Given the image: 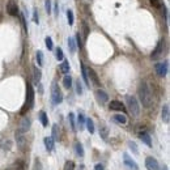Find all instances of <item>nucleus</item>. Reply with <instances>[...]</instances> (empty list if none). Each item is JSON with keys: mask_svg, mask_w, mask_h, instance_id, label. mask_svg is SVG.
I'll return each instance as SVG.
<instances>
[{"mask_svg": "<svg viewBox=\"0 0 170 170\" xmlns=\"http://www.w3.org/2000/svg\"><path fill=\"white\" fill-rule=\"evenodd\" d=\"M162 48H164V39H161L160 42L157 43V47H156V50L152 52V59H157L158 56L162 54Z\"/></svg>", "mask_w": 170, "mask_h": 170, "instance_id": "ddd939ff", "label": "nucleus"}, {"mask_svg": "<svg viewBox=\"0 0 170 170\" xmlns=\"http://www.w3.org/2000/svg\"><path fill=\"white\" fill-rule=\"evenodd\" d=\"M59 138H60V134H59V126L58 124H54L52 126V139H54V141H58L59 140Z\"/></svg>", "mask_w": 170, "mask_h": 170, "instance_id": "a878e982", "label": "nucleus"}, {"mask_svg": "<svg viewBox=\"0 0 170 170\" xmlns=\"http://www.w3.org/2000/svg\"><path fill=\"white\" fill-rule=\"evenodd\" d=\"M16 139H17V144L20 145V148H24V145H25V136H24V134L21 132V131H17V132H16Z\"/></svg>", "mask_w": 170, "mask_h": 170, "instance_id": "f3484780", "label": "nucleus"}, {"mask_svg": "<svg viewBox=\"0 0 170 170\" xmlns=\"http://www.w3.org/2000/svg\"><path fill=\"white\" fill-rule=\"evenodd\" d=\"M75 86H76V93L77 94H83V85H81V83H80V80H76L75 81Z\"/></svg>", "mask_w": 170, "mask_h": 170, "instance_id": "2f4dec72", "label": "nucleus"}, {"mask_svg": "<svg viewBox=\"0 0 170 170\" xmlns=\"http://www.w3.org/2000/svg\"><path fill=\"white\" fill-rule=\"evenodd\" d=\"M33 21H34L35 24H39V17H38V9L37 8L33 9Z\"/></svg>", "mask_w": 170, "mask_h": 170, "instance_id": "4c0bfd02", "label": "nucleus"}, {"mask_svg": "<svg viewBox=\"0 0 170 170\" xmlns=\"http://www.w3.org/2000/svg\"><path fill=\"white\" fill-rule=\"evenodd\" d=\"M126 102H127V107H128V111L132 117H138L140 114V106H139V102L138 100L134 97V96H127L126 97Z\"/></svg>", "mask_w": 170, "mask_h": 170, "instance_id": "f03ea898", "label": "nucleus"}, {"mask_svg": "<svg viewBox=\"0 0 170 170\" xmlns=\"http://www.w3.org/2000/svg\"><path fill=\"white\" fill-rule=\"evenodd\" d=\"M29 128H30V119H29V118H24L23 120H21V123H20L19 131H21L23 134H25Z\"/></svg>", "mask_w": 170, "mask_h": 170, "instance_id": "f8f14e48", "label": "nucleus"}, {"mask_svg": "<svg viewBox=\"0 0 170 170\" xmlns=\"http://www.w3.org/2000/svg\"><path fill=\"white\" fill-rule=\"evenodd\" d=\"M128 147H130L131 149L134 151V153H136V155H138V153H139V151H138V147H136V144H135L134 141H130V143H128Z\"/></svg>", "mask_w": 170, "mask_h": 170, "instance_id": "37998d69", "label": "nucleus"}, {"mask_svg": "<svg viewBox=\"0 0 170 170\" xmlns=\"http://www.w3.org/2000/svg\"><path fill=\"white\" fill-rule=\"evenodd\" d=\"M33 105H34V90H33L31 84L28 83V84H26V103H25L24 110L21 111V114H24L26 109L30 110V109L33 107Z\"/></svg>", "mask_w": 170, "mask_h": 170, "instance_id": "7ed1b4c3", "label": "nucleus"}, {"mask_svg": "<svg viewBox=\"0 0 170 170\" xmlns=\"http://www.w3.org/2000/svg\"><path fill=\"white\" fill-rule=\"evenodd\" d=\"M165 170H168V168H166V166H165Z\"/></svg>", "mask_w": 170, "mask_h": 170, "instance_id": "de8ad7c7", "label": "nucleus"}, {"mask_svg": "<svg viewBox=\"0 0 170 170\" xmlns=\"http://www.w3.org/2000/svg\"><path fill=\"white\" fill-rule=\"evenodd\" d=\"M86 73H88V76L90 77V81H92L93 85L100 86L101 81H100V79H98V76H97V73H96L94 69H93V68H88V69H86Z\"/></svg>", "mask_w": 170, "mask_h": 170, "instance_id": "1a4fd4ad", "label": "nucleus"}, {"mask_svg": "<svg viewBox=\"0 0 170 170\" xmlns=\"http://www.w3.org/2000/svg\"><path fill=\"white\" fill-rule=\"evenodd\" d=\"M68 120H69V124H71V128H72V131H76V122H75L73 113H69L68 114Z\"/></svg>", "mask_w": 170, "mask_h": 170, "instance_id": "7c9ffc66", "label": "nucleus"}, {"mask_svg": "<svg viewBox=\"0 0 170 170\" xmlns=\"http://www.w3.org/2000/svg\"><path fill=\"white\" fill-rule=\"evenodd\" d=\"M149 4L152 5L153 8H156V9H161L164 7V2H162V0H149Z\"/></svg>", "mask_w": 170, "mask_h": 170, "instance_id": "5701e85b", "label": "nucleus"}, {"mask_svg": "<svg viewBox=\"0 0 170 170\" xmlns=\"http://www.w3.org/2000/svg\"><path fill=\"white\" fill-rule=\"evenodd\" d=\"M51 101L54 105H59L63 101V94L59 89V85L56 83H52L51 85Z\"/></svg>", "mask_w": 170, "mask_h": 170, "instance_id": "20e7f679", "label": "nucleus"}, {"mask_svg": "<svg viewBox=\"0 0 170 170\" xmlns=\"http://www.w3.org/2000/svg\"><path fill=\"white\" fill-rule=\"evenodd\" d=\"M85 117H84V114L83 113H80L79 114V117H77V123H79V127L80 130H83L84 128V126H85Z\"/></svg>", "mask_w": 170, "mask_h": 170, "instance_id": "c756f323", "label": "nucleus"}, {"mask_svg": "<svg viewBox=\"0 0 170 170\" xmlns=\"http://www.w3.org/2000/svg\"><path fill=\"white\" fill-rule=\"evenodd\" d=\"M85 126H86V128L90 134H94V123H93V120L90 118L85 119Z\"/></svg>", "mask_w": 170, "mask_h": 170, "instance_id": "4be33fe9", "label": "nucleus"}, {"mask_svg": "<svg viewBox=\"0 0 170 170\" xmlns=\"http://www.w3.org/2000/svg\"><path fill=\"white\" fill-rule=\"evenodd\" d=\"M139 98L144 107H151L153 103V94L149 85L147 83H141L139 86Z\"/></svg>", "mask_w": 170, "mask_h": 170, "instance_id": "f257e3e1", "label": "nucleus"}, {"mask_svg": "<svg viewBox=\"0 0 170 170\" xmlns=\"http://www.w3.org/2000/svg\"><path fill=\"white\" fill-rule=\"evenodd\" d=\"M37 63L39 67L43 65V52L42 51H37Z\"/></svg>", "mask_w": 170, "mask_h": 170, "instance_id": "473e14b6", "label": "nucleus"}, {"mask_svg": "<svg viewBox=\"0 0 170 170\" xmlns=\"http://www.w3.org/2000/svg\"><path fill=\"white\" fill-rule=\"evenodd\" d=\"M75 151H76V155L80 156V157H84V148L80 143H76L75 144Z\"/></svg>", "mask_w": 170, "mask_h": 170, "instance_id": "bb28decb", "label": "nucleus"}, {"mask_svg": "<svg viewBox=\"0 0 170 170\" xmlns=\"http://www.w3.org/2000/svg\"><path fill=\"white\" fill-rule=\"evenodd\" d=\"M60 72H62V73H65V75L69 72V63L67 62V60H64V62L60 64Z\"/></svg>", "mask_w": 170, "mask_h": 170, "instance_id": "cd10ccee", "label": "nucleus"}, {"mask_svg": "<svg viewBox=\"0 0 170 170\" xmlns=\"http://www.w3.org/2000/svg\"><path fill=\"white\" fill-rule=\"evenodd\" d=\"M39 119H41V123L43 127H47L48 126V119H47V115L45 111H39Z\"/></svg>", "mask_w": 170, "mask_h": 170, "instance_id": "393cba45", "label": "nucleus"}, {"mask_svg": "<svg viewBox=\"0 0 170 170\" xmlns=\"http://www.w3.org/2000/svg\"><path fill=\"white\" fill-rule=\"evenodd\" d=\"M94 170H105V168H103V165H101V164H97L94 166Z\"/></svg>", "mask_w": 170, "mask_h": 170, "instance_id": "a18cd8bd", "label": "nucleus"}, {"mask_svg": "<svg viewBox=\"0 0 170 170\" xmlns=\"http://www.w3.org/2000/svg\"><path fill=\"white\" fill-rule=\"evenodd\" d=\"M63 85L65 89H69L71 86H72V77H71L69 75H65L64 79H63Z\"/></svg>", "mask_w": 170, "mask_h": 170, "instance_id": "412c9836", "label": "nucleus"}, {"mask_svg": "<svg viewBox=\"0 0 170 170\" xmlns=\"http://www.w3.org/2000/svg\"><path fill=\"white\" fill-rule=\"evenodd\" d=\"M56 4H58V3H56ZM56 4H55V13L58 15V5H56Z\"/></svg>", "mask_w": 170, "mask_h": 170, "instance_id": "49530a36", "label": "nucleus"}, {"mask_svg": "<svg viewBox=\"0 0 170 170\" xmlns=\"http://www.w3.org/2000/svg\"><path fill=\"white\" fill-rule=\"evenodd\" d=\"M76 42L73 38H68V48H69V52L71 54H75L76 52Z\"/></svg>", "mask_w": 170, "mask_h": 170, "instance_id": "b1692460", "label": "nucleus"}, {"mask_svg": "<svg viewBox=\"0 0 170 170\" xmlns=\"http://www.w3.org/2000/svg\"><path fill=\"white\" fill-rule=\"evenodd\" d=\"M107 134H109V130H107L106 127H101V128H100V135L102 136L103 139L107 138Z\"/></svg>", "mask_w": 170, "mask_h": 170, "instance_id": "ea45409f", "label": "nucleus"}, {"mask_svg": "<svg viewBox=\"0 0 170 170\" xmlns=\"http://www.w3.org/2000/svg\"><path fill=\"white\" fill-rule=\"evenodd\" d=\"M33 170H43V169H42V165H41V161L38 160V158L34 161V168H33Z\"/></svg>", "mask_w": 170, "mask_h": 170, "instance_id": "79ce46f5", "label": "nucleus"}, {"mask_svg": "<svg viewBox=\"0 0 170 170\" xmlns=\"http://www.w3.org/2000/svg\"><path fill=\"white\" fill-rule=\"evenodd\" d=\"M63 170H75V162L73 161H67Z\"/></svg>", "mask_w": 170, "mask_h": 170, "instance_id": "f704fd0d", "label": "nucleus"}, {"mask_svg": "<svg viewBox=\"0 0 170 170\" xmlns=\"http://www.w3.org/2000/svg\"><path fill=\"white\" fill-rule=\"evenodd\" d=\"M113 119L115 120V122L120 123V124H126V123H127V118H126L124 115H122V114H115L114 117H113Z\"/></svg>", "mask_w": 170, "mask_h": 170, "instance_id": "aec40b11", "label": "nucleus"}, {"mask_svg": "<svg viewBox=\"0 0 170 170\" xmlns=\"http://www.w3.org/2000/svg\"><path fill=\"white\" fill-rule=\"evenodd\" d=\"M45 42H46V47L48 48V50H52V48H54V43H52L51 37H46Z\"/></svg>", "mask_w": 170, "mask_h": 170, "instance_id": "c9c22d12", "label": "nucleus"}, {"mask_svg": "<svg viewBox=\"0 0 170 170\" xmlns=\"http://www.w3.org/2000/svg\"><path fill=\"white\" fill-rule=\"evenodd\" d=\"M25 162L23 160H19L17 162H15L12 166H9L7 170H25Z\"/></svg>", "mask_w": 170, "mask_h": 170, "instance_id": "dca6fc26", "label": "nucleus"}, {"mask_svg": "<svg viewBox=\"0 0 170 170\" xmlns=\"http://www.w3.org/2000/svg\"><path fill=\"white\" fill-rule=\"evenodd\" d=\"M33 73H34V81H35V83H39L41 77H42V72L37 67H34V68H33Z\"/></svg>", "mask_w": 170, "mask_h": 170, "instance_id": "c85d7f7f", "label": "nucleus"}, {"mask_svg": "<svg viewBox=\"0 0 170 170\" xmlns=\"http://www.w3.org/2000/svg\"><path fill=\"white\" fill-rule=\"evenodd\" d=\"M145 168L148 170H160V165H158V161L153 157H147L145 158Z\"/></svg>", "mask_w": 170, "mask_h": 170, "instance_id": "423d86ee", "label": "nucleus"}, {"mask_svg": "<svg viewBox=\"0 0 170 170\" xmlns=\"http://www.w3.org/2000/svg\"><path fill=\"white\" fill-rule=\"evenodd\" d=\"M155 69H156V73L160 76V77H165L166 73H168V63H157L155 65Z\"/></svg>", "mask_w": 170, "mask_h": 170, "instance_id": "0eeeda50", "label": "nucleus"}, {"mask_svg": "<svg viewBox=\"0 0 170 170\" xmlns=\"http://www.w3.org/2000/svg\"><path fill=\"white\" fill-rule=\"evenodd\" d=\"M43 143H45V147L48 152H51L54 149V139L52 138H45L43 139Z\"/></svg>", "mask_w": 170, "mask_h": 170, "instance_id": "6ab92c4d", "label": "nucleus"}, {"mask_svg": "<svg viewBox=\"0 0 170 170\" xmlns=\"http://www.w3.org/2000/svg\"><path fill=\"white\" fill-rule=\"evenodd\" d=\"M76 41H77V45H79L80 48L83 47V43H81V38H80V33H77V34H76Z\"/></svg>", "mask_w": 170, "mask_h": 170, "instance_id": "c03bdc74", "label": "nucleus"}, {"mask_svg": "<svg viewBox=\"0 0 170 170\" xmlns=\"http://www.w3.org/2000/svg\"><path fill=\"white\" fill-rule=\"evenodd\" d=\"M45 8H46L47 15H50L51 13V0H45Z\"/></svg>", "mask_w": 170, "mask_h": 170, "instance_id": "58836bf2", "label": "nucleus"}, {"mask_svg": "<svg viewBox=\"0 0 170 170\" xmlns=\"http://www.w3.org/2000/svg\"><path fill=\"white\" fill-rule=\"evenodd\" d=\"M109 107H110V110H115V111H122V113H126V106L123 105L120 101H111L109 103Z\"/></svg>", "mask_w": 170, "mask_h": 170, "instance_id": "6e6552de", "label": "nucleus"}, {"mask_svg": "<svg viewBox=\"0 0 170 170\" xmlns=\"http://www.w3.org/2000/svg\"><path fill=\"white\" fill-rule=\"evenodd\" d=\"M55 54H56V59H58V60H63V59H64V54H63V50H62V48H60V47H58V48H56Z\"/></svg>", "mask_w": 170, "mask_h": 170, "instance_id": "e433bc0d", "label": "nucleus"}, {"mask_svg": "<svg viewBox=\"0 0 170 170\" xmlns=\"http://www.w3.org/2000/svg\"><path fill=\"white\" fill-rule=\"evenodd\" d=\"M20 17H21V23H23V26H24V30L28 33V25H26V21H25V15L24 13H21L20 15Z\"/></svg>", "mask_w": 170, "mask_h": 170, "instance_id": "a19ab883", "label": "nucleus"}, {"mask_svg": "<svg viewBox=\"0 0 170 170\" xmlns=\"http://www.w3.org/2000/svg\"><path fill=\"white\" fill-rule=\"evenodd\" d=\"M123 164L127 170H139V166H138V164H136V161H134L127 153L123 155Z\"/></svg>", "mask_w": 170, "mask_h": 170, "instance_id": "39448f33", "label": "nucleus"}, {"mask_svg": "<svg viewBox=\"0 0 170 170\" xmlns=\"http://www.w3.org/2000/svg\"><path fill=\"white\" fill-rule=\"evenodd\" d=\"M139 138L140 140L144 143V144H147L148 147H152V139H151V136L149 134H147V132H140L139 134Z\"/></svg>", "mask_w": 170, "mask_h": 170, "instance_id": "4468645a", "label": "nucleus"}, {"mask_svg": "<svg viewBox=\"0 0 170 170\" xmlns=\"http://www.w3.org/2000/svg\"><path fill=\"white\" fill-rule=\"evenodd\" d=\"M96 98H97V101L100 102V103H106V102L109 101L107 93L103 92L102 89H97V90H96Z\"/></svg>", "mask_w": 170, "mask_h": 170, "instance_id": "9b49d317", "label": "nucleus"}, {"mask_svg": "<svg viewBox=\"0 0 170 170\" xmlns=\"http://www.w3.org/2000/svg\"><path fill=\"white\" fill-rule=\"evenodd\" d=\"M67 20H68V24L69 25H73V21H75V19H73V12L72 10H67Z\"/></svg>", "mask_w": 170, "mask_h": 170, "instance_id": "72a5a7b5", "label": "nucleus"}, {"mask_svg": "<svg viewBox=\"0 0 170 170\" xmlns=\"http://www.w3.org/2000/svg\"><path fill=\"white\" fill-rule=\"evenodd\" d=\"M162 120L165 123L170 122V109H169V105H164V107H162Z\"/></svg>", "mask_w": 170, "mask_h": 170, "instance_id": "2eb2a0df", "label": "nucleus"}, {"mask_svg": "<svg viewBox=\"0 0 170 170\" xmlns=\"http://www.w3.org/2000/svg\"><path fill=\"white\" fill-rule=\"evenodd\" d=\"M7 12H8V15L9 16H17L19 15V7H17V4H16L15 2H8V4H7Z\"/></svg>", "mask_w": 170, "mask_h": 170, "instance_id": "9d476101", "label": "nucleus"}, {"mask_svg": "<svg viewBox=\"0 0 170 170\" xmlns=\"http://www.w3.org/2000/svg\"><path fill=\"white\" fill-rule=\"evenodd\" d=\"M81 75H83V80L86 86L90 85V81H89V77H88V73H86V67L84 65V63H81Z\"/></svg>", "mask_w": 170, "mask_h": 170, "instance_id": "a211bd4d", "label": "nucleus"}]
</instances>
